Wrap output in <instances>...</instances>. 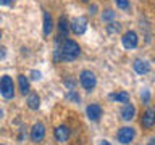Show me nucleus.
<instances>
[{
    "label": "nucleus",
    "instance_id": "nucleus-22",
    "mask_svg": "<svg viewBox=\"0 0 155 145\" xmlns=\"http://www.w3.org/2000/svg\"><path fill=\"white\" fill-rule=\"evenodd\" d=\"M63 84H65L70 90H73V89H74V85H76V82H74V79H71V77H66V79L63 81Z\"/></svg>",
    "mask_w": 155,
    "mask_h": 145
},
{
    "label": "nucleus",
    "instance_id": "nucleus-1",
    "mask_svg": "<svg viewBox=\"0 0 155 145\" xmlns=\"http://www.w3.org/2000/svg\"><path fill=\"white\" fill-rule=\"evenodd\" d=\"M61 55H63V60L65 61H73L81 55V47L73 39H66L61 44Z\"/></svg>",
    "mask_w": 155,
    "mask_h": 145
},
{
    "label": "nucleus",
    "instance_id": "nucleus-5",
    "mask_svg": "<svg viewBox=\"0 0 155 145\" xmlns=\"http://www.w3.org/2000/svg\"><path fill=\"white\" fill-rule=\"evenodd\" d=\"M116 139H118L120 143L128 145V143H131V142L136 139V129L131 127V126H124V127H121V129L118 130Z\"/></svg>",
    "mask_w": 155,
    "mask_h": 145
},
{
    "label": "nucleus",
    "instance_id": "nucleus-29",
    "mask_svg": "<svg viewBox=\"0 0 155 145\" xmlns=\"http://www.w3.org/2000/svg\"><path fill=\"white\" fill-rule=\"evenodd\" d=\"M99 145H110V142H108V140H102Z\"/></svg>",
    "mask_w": 155,
    "mask_h": 145
},
{
    "label": "nucleus",
    "instance_id": "nucleus-24",
    "mask_svg": "<svg viewBox=\"0 0 155 145\" xmlns=\"http://www.w3.org/2000/svg\"><path fill=\"white\" fill-rule=\"evenodd\" d=\"M42 77V74L39 71H31V79H34V81H39Z\"/></svg>",
    "mask_w": 155,
    "mask_h": 145
},
{
    "label": "nucleus",
    "instance_id": "nucleus-26",
    "mask_svg": "<svg viewBox=\"0 0 155 145\" xmlns=\"http://www.w3.org/2000/svg\"><path fill=\"white\" fill-rule=\"evenodd\" d=\"M5 55H7V48H5V47H0V60H3Z\"/></svg>",
    "mask_w": 155,
    "mask_h": 145
},
{
    "label": "nucleus",
    "instance_id": "nucleus-7",
    "mask_svg": "<svg viewBox=\"0 0 155 145\" xmlns=\"http://www.w3.org/2000/svg\"><path fill=\"white\" fill-rule=\"evenodd\" d=\"M121 42H123V47L124 48H136L139 44V39H137V34L134 31H128L123 34L121 37Z\"/></svg>",
    "mask_w": 155,
    "mask_h": 145
},
{
    "label": "nucleus",
    "instance_id": "nucleus-30",
    "mask_svg": "<svg viewBox=\"0 0 155 145\" xmlns=\"http://www.w3.org/2000/svg\"><path fill=\"white\" fill-rule=\"evenodd\" d=\"M82 2H91V0H82Z\"/></svg>",
    "mask_w": 155,
    "mask_h": 145
},
{
    "label": "nucleus",
    "instance_id": "nucleus-19",
    "mask_svg": "<svg viewBox=\"0 0 155 145\" xmlns=\"http://www.w3.org/2000/svg\"><path fill=\"white\" fill-rule=\"evenodd\" d=\"M113 18H115L113 10H105V11L102 13V19H104V21H113Z\"/></svg>",
    "mask_w": 155,
    "mask_h": 145
},
{
    "label": "nucleus",
    "instance_id": "nucleus-10",
    "mask_svg": "<svg viewBox=\"0 0 155 145\" xmlns=\"http://www.w3.org/2000/svg\"><path fill=\"white\" fill-rule=\"evenodd\" d=\"M102 113H104V111H102V106L97 105V103H91L86 108V114H87V118H89L91 121H99Z\"/></svg>",
    "mask_w": 155,
    "mask_h": 145
},
{
    "label": "nucleus",
    "instance_id": "nucleus-27",
    "mask_svg": "<svg viewBox=\"0 0 155 145\" xmlns=\"http://www.w3.org/2000/svg\"><path fill=\"white\" fill-rule=\"evenodd\" d=\"M147 145H155V137H152V139H150L149 142H147Z\"/></svg>",
    "mask_w": 155,
    "mask_h": 145
},
{
    "label": "nucleus",
    "instance_id": "nucleus-28",
    "mask_svg": "<svg viewBox=\"0 0 155 145\" xmlns=\"http://www.w3.org/2000/svg\"><path fill=\"white\" fill-rule=\"evenodd\" d=\"M95 11H97V7H95V5H92V7H91V13L94 14Z\"/></svg>",
    "mask_w": 155,
    "mask_h": 145
},
{
    "label": "nucleus",
    "instance_id": "nucleus-17",
    "mask_svg": "<svg viewBox=\"0 0 155 145\" xmlns=\"http://www.w3.org/2000/svg\"><path fill=\"white\" fill-rule=\"evenodd\" d=\"M58 31H60V36H66L70 27H68V21L65 16H60L58 18Z\"/></svg>",
    "mask_w": 155,
    "mask_h": 145
},
{
    "label": "nucleus",
    "instance_id": "nucleus-20",
    "mask_svg": "<svg viewBox=\"0 0 155 145\" xmlns=\"http://www.w3.org/2000/svg\"><path fill=\"white\" fill-rule=\"evenodd\" d=\"M116 3V7L121 8V10H128L129 8V0H113Z\"/></svg>",
    "mask_w": 155,
    "mask_h": 145
},
{
    "label": "nucleus",
    "instance_id": "nucleus-31",
    "mask_svg": "<svg viewBox=\"0 0 155 145\" xmlns=\"http://www.w3.org/2000/svg\"><path fill=\"white\" fill-rule=\"evenodd\" d=\"M0 39H2V32H0Z\"/></svg>",
    "mask_w": 155,
    "mask_h": 145
},
{
    "label": "nucleus",
    "instance_id": "nucleus-13",
    "mask_svg": "<svg viewBox=\"0 0 155 145\" xmlns=\"http://www.w3.org/2000/svg\"><path fill=\"white\" fill-rule=\"evenodd\" d=\"M108 98L111 102H116V103H128V102H129V94L126 90H118V92L110 94Z\"/></svg>",
    "mask_w": 155,
    "mask_h": 145
},
{
    "label": "nucleus",
    "instance_id": "nucleus-14",
    "mask_svg": "<svg viewBox=\"0 0 155 145\" xmlns=\"http://www.w3.org/2000/svg\"><path fill=\"white\" fill-rule=\"evenodd\" d=\"M18 84H19V92H21L23 95H26L31 92V87H29V81H28V77L24 76V74H19L18 76Z\"/></svg>",
    "mask_w": 155,
    "mask_h": 145
},
{
    "label": "nucleus",
    "instance_id": "nucleus-8",
    "mask_svg": "<svg viewBox=\"0 0 155 145\" xmlns=\"http://www.w3.org/2000/svg\"><path fill=\"white\" fill-rule=\"evenodd\" d=\"M86 29H87V19L84 16H78L71 21V31L74 34H78V36H79V34H84Z\"/></svg>",
    "mask_w": 155,
    "mask_h": 145
},
{
    "label": "nucleus",
    "instance_id": "nucleus-11",
    "mask_svg": "<svg viewBox=\"0 0 155 145\" xmlns=\"http://www.w3.org/2000/svg\"><path fill=\"white\" fill-rule=\"evenodd\" d=\"M134 71L137 72V74H147V72H150V63L145 61V60H140V58H137V60H134Z\"/></svg>",
    "mask_w": 155,
    "mask_h": 145
},
{
    "label": "nucleus",
    "instance_id": "nucleus-4",
    "mask_svg": "<svg viewBox=\"0 0 155 145\" xmlns=\"http://www.w3.org/2000/svg\"><path fill=\"white\" fill-rule=\"evenodd\" d=\"M79 82H81V85L84 87L87 92H91V90H94V89H95V85H97V77H95V74H94L92 71L86 69V71H82V72H81Z\"/></svg>",
    "mask_w": 155,
    "mask_h": 145
},
{
    "label": "nucleus",
    "instance_id": "nucleus-18",
    "mask_svg": "<svg viewBox=\"0 0 155 145\" xmlns=\"http://www.w3.org/2000/svg\"><path fill=\"white\" fill-rule=\"evenodd\" d=\"M65 97H66L68 100L74 102V103H79V102H81V97H79V94H78V92H76L74 89H73V90H70V92H68V94H66Z\"/></svg>",
    "mask_w": 155,
    "mask_h": 145
},
{
    "label": "nucleus",
    "instance_id": "nucleus-2",
    "mask_svg": "<svg viewBox=\"0 0 155 145\" xmlns=\"http://www.w3.org/2000/svg\"><path fill=\"white\" fill-rule=\"evenodd\" d=\"M0 94H2L3 98L7 100H12L15 97V84H13V79L10 76H2L0 77Z\"/></svg>",
    "mask_w": 155,
    "mask_h": 145
},
{
    "label": "nucleus",
    "instance_id": "nucleus-21",
    "mask_svg": "<svg viewBox=\"0 0 155 145\" xmlns=\"http://www.w3.org/2000/svg\"><path fill=\"white\" fill-rule=\"evenodd\" d=\"M120 29H121V24H120V23H111V24H108L107 31H108L110 34H113V32H118Z\"/></svg>",
    "mask_w": 155,
    "mask_h": 145
},
{
    "label": "nucleus",
    "instance_id": "nucleus-3",
    "mask_svg": "<svg viewBox=\"0 0 155 145\" xmlns=\"http://www.w3.org/2000/svg\"><path fill=\"white\" fill-rule=\"evenodd\" d=\"M140 126L145 130H150L155 127V108L152 106H147L142 111V116H140Z\"/></svg>",
    "mask_w": 155,
    "mask_h": 145
},
{
    "label": "nucleus",
    "instance_id": "nucleus-23",
    "mask_svg": "<svg viewBox=\"0 0 155 145\" xmlns=\"http://www.w3.org/2000/svg\"><path fill=\"white\" fill-rule=\"evenodd\" d=\"M140 98H142V103H149V102H150V92L149 90H142Z\"/></svg>",
    "mask_w": 155,
    "mask_h": 145
},
{
    "label": "nucleus",
    "instance_id": "nucleus-32",
    "mask_svg": "<svg viewBox=\"0 0 155 145\" xmlns=\"http://www.w3.org/2000/svg\"><path fill=\"white\" fill-rule=\"evenodd\" d=\"M0 145H3V143H0Z\"/></svg>",
    "mask_w": 155,
    "mask_h": 145
},
{
    "label": "nucleus",
    "instance_id": "nucleus-12",
    "mask_svg": "<svg viewBox=\"0 0 155 145\" xmlns=\"http://www.w3.org/2000/svg\"><path fill=\"white\" fill-rule=\"evenodd\" d=\"M136 116V106L133 103H124V106L121 108V119L131 121Z\"/></svg>",
    "mask_w": 155,
    "mask_h": 145
},
{
    "label": "nucleus",
    "instance_id": "nucleus-25",
    "mask_svg": "<svg viewBox=\"0 0 155 145\" xmlns=\"http://www.w3.org/2000/svg\"><path fill=\"white\" fill-rule=\"evenodd\" d=\"M13 3H15V0H0V5H5V7H10Z\"/></svg>",
    "mask_w": 155,
    "mask_h": 145
},
{
    "label": "nucleus",
    "instance_id": "nucleus-6",
    "mask_svg": "<svg viewBox=\"0 0 155 145\" xmlns=\"http://www.w3.org/2000/svg\"><path fill=\"white\" fill-rule=\"evenodd\" d=\"M45 139V126L42 123H36L31 129V140L34 143H39Z\"/></svg>",
    "mask_w": 155,
    "mask_h": 145
},
{
    "label": "nucleus",
    "instance_id": "nucleus-16",
    "mask_svg": "<svg viewBox=\"0 0 155 145\" xmlns=\"http://www.w3.org/2000/svg\"><path fill=\"white\" fill-rule=\"evenodd\" d=\"M52 27H53L52 16L47 11H44V36H48L52 32Z\"/></svg>",
    "mask_w": 155,
    "mask_h": 145
},
{
    "label": "nucleus",
    "instance_id": "nucleus-9",
    "mask_svg": "<svg viewBox=\"0 0 155 145\" xmlns=\"http://www.w3.org/2000/svg\"><path fill=\"white\" fill-rule=\"evenodd\" d=\"M53 135H55V140L58 143H65V142H68V139H70V135H71L70 127L65 126V124L58 126V127L55 129V132H53Z\"/></svg>",
    "mask_w": 155,
    "mask_h": 145
},
{
    "label": "nucleus",
    "instance_id": "nucleus-15",
    "mask_svg": "<svg viewBox=\"0 0 155 145\" xmlns=\"http://www.w3.org/2000/svg\"><path fill=\"white\" fill-rule=\"evenodd\" d=\"M28 106L31 110H39V106H41V98H39V94L36 92H31L28 97Z\"/></svg>",
    "mask_w": 155,
    "mask_h": 145
}]
</instances>
